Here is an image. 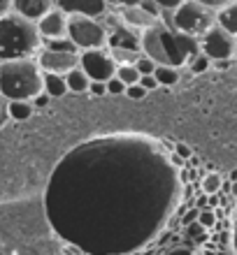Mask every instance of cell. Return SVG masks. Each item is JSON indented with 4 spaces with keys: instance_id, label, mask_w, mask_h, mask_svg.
Wrapping results in <instances>:
<instances>
[{
    "instance_id": "cell-18",
    "label": "cell",
    "mask_w": 237,
    "mask_h": 255,
    "mask_svg": "<svg viewBox=\"0 0 237 255\" xmlns=\"http://www.w3.org/2000/svg\"><path fill=\"white\" fill-rule=\"evenodd\" d=\"M219 26H224L228 33L237 37V0L224 9H219Z\"/></svg>"
},
{
    "instance_id": "cell-16",
    "label": "cell",
    "mask_w": 237,
    "mask_h": 255,
    "mask_svg": "<svg viewBox=\"0 0 237 255\" xmlns=\"http://www.w3.org/2000/svg\"><path fill=\"white\" fill-rule=\"evenodd\" d=\"M65 84H68V91H72V93H88L91 79H88V74L81 67H75V70H70L65 74Z\"/></svg>"
},
{
    "instance_id": "cell-29",
    "label": "cell",
    "mask_w": 237,
    "mask_h": 255,
    "mask_svg": "<svg viewBox=\"0 0 237 255\" xmlns=\"http://www.w3.org/2000/svg\"><path fill=\"white\" fill-rule=\"evenodd\" d=\"M88 93L93 95V98L107 95V81H91V86H88Z\"/></svg>"
},
{
    "instance_id": "cell-20",
    "label": "cell",
    "mask_w": 237,
    "mask_h": 255,
    "mask_svg": "<svg viewBox=\"0 0 237 255\" xmlns=\"http://www.w3.org/2000/svg\"><path fill=\"white\" fill-rule=\"evenodd\" d=\"M109 54L116 61V65H135L137 58L142 56L140 49H126V47H109Z\"/></svg>"
},
{
    "instance_id": "cell-26",
    "label": "cell",
    "mask_w": 237,
    "mask_h": 255,
    "mask_svg": "<svg viewBox=\"0 0 237 255\" xmlns=\"http://www.w3.org/2000/svg\"><path fill=\"white\" fill-rule=\"evenodd\" d=\"M210 58H207V56L203 54V51H200V54L196 56V58H193V61L189 63V67H191V72H205V70H207V67H210Z\"/></svg>"
},
{
    "instance_id": "cell-31",
    "label": "cell",
    "mask_w": 237,
    "mask_h": 255,
    "mask_svg": "<svg viewBox=\"0 0 237 255\" xmlns=\"http://www.w3.org/2000/svg\"><path fill=\"white\" fill-rule=\"evenodd\" d=\"M175 153L179 155L182 160H189L191 155H193V151H191L189 144H182V141H179V144H175Z\"/></svg>"
},
{
    "instance_id": "cell-2",
    "label": "cell",
    "mask_w": 237,
    "mask_h": 255,
    "mask_svg": "<svg viewBox=\"0 0 237 255\" xmlns=\"http://www.w3.org/2000/svg\"><path fill=\"white\" fill-rule=\"evenodd\" d=\"M142 54L158 63V65H189L200 54V40L179 33L170 23H156L149 30H142Z\"/></svg>"
},
{
    "instance_id": "cell-30",
    "label": "cell",
    "mask_w": 237,
    "mask_h": 255,
    "mask_svg": "<svg viewBox=\"0 0 237 255\" xmlns=\"http://www.w3.org/2000/svg\"><path fill=\"white\" fill-rule=\"evenodd\" d=\"M158 7H161L163 12H172V9H177V7L182 5L184 0H154Z\"/></svg>"
},
{
    "instance_id": "cell-36",
    "label": "cell",
    "mask_w": 237,
    "mask_h": 255,
    "mask_svg": "<svg viewBox=\"0 0 237 255\" xmlns=\"http://www.w3.org/2000/svg\"><path fill=\"white\" fill-rule=\"evenodd\" d=\"M7 12H12V0H0V16Z\"/></svg>"
},
{
    "instance_id": "cell-34",
    "label": "cell",
    "mask_w": 237,
    "mask_h": 255,
    "mask_svg": "<svg viewBox=\"0 0 237 255\" xmlns=\"http://www.w3.org/2000/svg\"><path fill=\"white\" fill-rule=\"evenodd\" d=\"M212 223H214V214H212V211H203V214H200V225H207V228H210Z\"/></svg>"
},
{
    "instance_id": "cell-25",
    "label": "cell",
    "mask_w": 237,
    "mask_h": 255,
    "mask_svg": "<svg viewBox=\"0 0 237 255\" xmlns=\"http://www.w3.org/2000/svg\"><path fill=\"white\" fill-rule=\"evenodd\" d=\"M123 95H128L130 100H142V98H147V95H149V91H147V88H144L142 84L137 81V84H130V86H126V93H123Z\"/></svg>"
},
{
    "instance_id": "cell-32",
    "label": "cell",
    "mask_w": 237,
    "mask_h": 255,
    "mask_svg": "<svg viewBox=\"0 0 237 255\" xmlns=\"http://www.w3.org/2000/svg\"><path fill=\"white\" fill-rule=\"evenodd\" d=\"M140 84H142L147 91H154V88H158V81H156V77H154V74H142V77H140Z\"/></svg>"
},
{
    "instance_id": "cell-23",
    "label": "cell",
    "mask_w": 237,
    "mask_h": 255,
    "mask_svg": "<svg viewBox=\"0 0 237 255\" xmlns=\"http://www.w3.org/2000/svg\"><path fill=\"white\" fill-rule=\"evenodd\" d=\"M42 47H49V49H58V51H79L77 44L70 37H61V40H49V42H42Z\"/></svg>"
},
{
    "instance_id": "cell-33",
    "label": "cell",
    "mask_w": 237,
    "mask_h": 255,
    "mask_svg": "<svg viewBox=\"0 0 237 255\" xmlns=\"http://www.w3.org/2000/svg\"><path fill=\"white\" fill-rule=\"evenodd\" d=\"M140 5H142L144 9H147V12H151V14H154V16H161V19H163V9L156 5V2H154V0H142Z\"/></svg>"
},
{
    "instance_id": "cell-9",
    "label": "cell",
    "mask_w": 237,
    "mask_h": 255,
    "mask_svg": "<svg viewBox=\"0 0 237 255\" xmlns=\"http://www.w3.org/2000/svg\"><path fill=\"white\" fill-rule=\"evenodd\" d=\"M102 21L107 26V47H126V49L142 47V33L130 28L116 12H107L102 16Z\"/></svg>"
},
{
    "instance_id": "cell-12",
    "label": "cell",
    "mask_w": 237,
    "mask_h": 255,
    "mask_svg": "<svg viewBox=\"0 0 237 255\" xmlns=\"http://www.w3.org/2000/svg\"><path fill=\"white\" fill-rule=\"evenodd\" d=\"M68 26H70V16L58 7H54L51 12H47L37 21V30L42 35V42L68 37Z\"/></svg>"
},
{
    "instance_id": "cell-11",
    "label": "cell",
    "mask_w": 237,
    "mask_h": 255,
    "mask_svg": "<svg viewBox=\"0 0 237 255\" xmlns=\"http://www.w3.org/2000/svg\"><path fill=\"white\" fill-rule=\"evenodd\" d=\"M54 7L63 9L68 16H93V19H102L109 12L107 0H54Z\"/></svg>"
},
{
    "instance_id": "cell-8",
    "label": "cell",
    "mask_w": 237,
    "mask_h": 255,
    "mask_svg": "<svg viewBox=\"0 0 237 255\" xmlns=\"http://www.w3.org/2000/svg\"><path fill=\"white\" fill-rule=\"evenodd\" d=\"M79 67L88 74L91 81H107L116 74V61L109 49H88L79 51Z\"/></svg>"
},
{
    "instance_id": "cell-19",
    "label": "cell",
    "mask_w": 237,
    "mask_h": 255,
    "mask_svg": "<svg viewBox=\"0 0 237 255\" xmlns=\"http://www.w3.org/2000/svg\"><path fill=\"white\" fill-rule=\"evenodd\" d=\"M154 77H156L158 86H175L182 74H179V67H175V65H156Z\"/></svg>"
},
{
    "instance_id": "cell-3",
    "label": "cell",
    "mask_w": 237,
    "mask_h": 255,
    "mask_svg": "<svg viewBox=\"0 0 237 255\" xmlns=\"http://www.w3.org/2000/svg\"><path fill=\"white\" fill-rule=\"evenodd\" d=\"M44 93V72L35 56L0 61V95L5 100H30Z\"/></svg>"
},
{
    "instance_id": "cell-17",
    "label": "cell",
    "mask_w": 237,
    "mask_h": 255,
    "mask_svg": "<svg viewBox=\"0 0 237 255\" xmlns=\"http://www.w3.org/2000/svg\"><path fill=\"white\" fill-rule=\"evenodd\" d=\"M44 93L51 95V98H63V95L68 93L65 77H61V74H47V72H44Z\"/></svg>"
},
{
    "instance_id": "cell-14",
    "label": "cell",
    "mask_w": 237,
    "mask_h": 255,
    "mask_svg": "<svg viewBox=\"0 0 237 255\" xmlns=\"http://www.w3.org/2000/svg\"><path fill=\"white\" fill-rule=\"evenodd\" d=\"M51 9H54V0H12V12L21 14L35 23Z\"/></svg>"
},
{
    "instance_id": "cell-38",
    "label": "cell",
    "mask_w": 237,
    "mask_h": 255,
    "mask_svg": "<svg viewBox=\"0 0 237 255\" xmlns=\"http://www.w3.org/2000/svg\"><path fill=\"white\" fill-rule=\"evenodd\" d=\"M0 255H7V253H5V251H0Z\"/></svg>"
},
{
    "instance_id": "cell-40",
    "label": "cell",
    "mask_w": 237,
    "mask_h": 255,
    "mask_svg": "<svg viewBox=\"0 0 237 255\" xmlns=\"http://www.w3.org/2000/svg\"><path fill=\"white\" fill-rule=\"evenodd\" d=\"M235 56H237V54H235Z\"/></svg>"
},
{
    "instance_id": "cell-22",
    "label": "cell",
    "mask_w": 237,
    "mask_h": 255,
    "mask_svg": "<svg viewBox=\"0 0 237 255\" xmlns=\"http://www.w3.org/2000/svg\"><path fill=\"white\" fill-rule=\"evenodd\" d=\"M224 186V176L219 174V172H210V174H205L203 179V190L207 195H217Z\"/></svg>"
},
{
    "instance_id": "cell-37",
    "label": "cell",
    "mask_w": 237,
    "mask_h": 255,
    "mask_svg": "<svg viewBox=\"0 0 237 255\" xmlns=\"http://www.w3.org/2000/svg\"><path fill=\"white\" fill-rule=\"evenodd\" d=\"M142 0H112V5L116 7H123V5H140Z\"/></svg>"
},
{
    "instance_id": "cell-1",
    "label": "cell",
    "mask_w": 237,
    "mask_h": 255,
    "mask_svg": "<svg viewBox=\"0 0 237 255\" xmlns=\"http://www.w3.org/2000/svg\"><path fill=\"white\" fill-rule=\"evenodd\" d=\"M177 193L172 158L142 137H112L77 146L47 186L56 228L88 211L93 223H130L147 235L165 218Z\"/></svg>"
},
{
    "instance_id": "cell-15",
    "label": "cell",
    "mask_w": 237,
    "mask_h": 255,
    "mask_svg": "<svg viewBox=\"0 0 237 255\" xmlns=\"http://www.w3.org/2000/svg\"><path fill=\"white\" fill-rule=\"evenodd\" d=\"M35 112V105L30 100H7V116L12 121H28Z\"/></svg>"
},
{
    "instance_id": "cell-4",
    "label": "cell",
    "mask_w": 237,
    "mask_h": 255,
    "mask_svg": "<svg viewBox=\"0 0 237 255\" xmlns=\"http://www.w3.org/2000/svg\"><path fill=\"white\" fill-rule=\"evenodd\" d=\"M42 49V35L37 23L16 12L0 16V61L28 58Z\"/></svg>"
},
{
    "instance_id": "cell-7",
    "label": "cell",
    "mask_w": 237,
    "mask_h": 255,
    "mask_svg": "<svg viewBox=\"0 0 237 255\" xmlns=\"http://www.w3.org/2000/svg\"><path fill=\"white\" fill-rule=\"evenodd\" d=\"M200 51H203L210 61H231L237 54V37L228 33L224 26H212L207 33L200 37Z\"/></svg>"
},
{
    "instance_id": "cell-27",
    "label": "cell",
    "mask_w": 237,
    "mask_h": 255,
    "mask_svg": "<svg viewBox=\"0 0 237 255\" xmlns=\"http://www.w3.org/2000/svg\"><path fill=\"white\" fill-rule=\"evenodd\" d=\"M123 93H126V84L119 77L107 79V95H123Z\"/></svg>"
},
{
    "instance_id": "cell-24",
    "label": "cell",
    "mask_w": 237,
    "mask_h": 255,
    "mask_svg": "<svg viewBox=\"0 0 237 255\" xmlns=\"http://www.w3.org/2000/svg\"><path fill=\"white\" fill-rule=\"evenodd\" d=\"M156 65H158V63L154 61V58H149L147 54H142L140 58H137V63H135V67H137V72H140V74H154Z\"/></svg>"
},
{
    "instance_id": "cell-28",
    "label": "cell",
    "mask_w": 237,
    "mask_h": 255,
    "mask_svg": "<svg viewBox=\"0 0 237 255\" xmlns=\"http://www.w3.org/2000/svg\"><path fill=\"white\" fill-rule=\"evenodd\" d=\"M196 2H200V5H205V7H210V9H214V12H219V9L228 7L231 2H235V0H196Z\"/></svg>"
},
{
    "instance_id": "cell-5",
    "label": "cell",
    "mask_w": 237,
    "mask_h": 255,
    "mask_svg": "<svg viewBox=\"0 0 237 255\" xmlns=\"http://www.w3.org/2000/svg\"><path fill=\"white\" fill-rule=\"evenodd\" d=\"M219 23V12L200 5L196 0H184L182 5L170 12V26L191 37H203L212 26Z\"/></svg>"
},
{
    "instance_id": "cell-21",
    "label": "cell",
    "mask_w": 237,
    "mask_h": 255,
    "mask_svg": "<svg viewBox=\"0 0 237 255\" xmlns=\"http://www.w3.org/2000/svg\"><path fill=\"white\" fill-rule=\"evenodd\" d=\"M114 77H119L126 86H130V84H137L142 74L137 72L135 65H116V74H114Z\"/></svg>"
},
{
    "instance_id": "cell-35",
    "label": "cell",
    "mask_w": 237,
    "mask_h": 255,
    "mask_svg": "<svg viewBox=\"0 0 237 255\" xmlns=\"http://www.w3.org/2000/svg\"><path fill=\"white\" fill-rule=\"evenodd\" d=\"M49 100H51V95H47V93H40V95H37V98H35V100H33V105H35V107H44V105H47Z\"/></svg>"
},
{
    "instance_id": "cell-13",
    "label": "cell",
    "mask_w": 237,
    "mask_h": 255,
    "mask_svg": "<svg viewBox=\"0 0 237 255\" xmlns=\"http://www.w3.org/2000/svg\"><path fill=\"white\" fill-rule=\"evenodd\" d=\"M116 14L121 16L130 28L135 30H149L154 28L156 23H161V16H154L151 12H147L142 5H123V7H116Z\"/></svg>"
},
{
    "instance_id": "cell-6",
    "label": "cell",
    "mask_w": 237,
    "mask_h": 255,
    "mask_svg": "<svg viewBox=\"0 0 237 255\" xmlns=\"http://www.w3.org/2000/svg\"><path fill=\"white\" fill-rule=\"evenodd\" d=\"M68 37L77 44L79 51L107 47V26L102 19L93 16H70Z\"/></svg>"
},
{
    "instance_id": "cell-10",
    "label": "cell",
    "mask_w": 237,
    "mask_h": 255,
    "mask_svg": "<svg viewBox=\"0 0 237 255\" xmlns=\"http://www.w3.org/2000/svg\"><path fill=\"white\" fill-rule=\"evenodd\" d=\"M37 65L42 67V72L47 74H65L70 70L79 67V51H58V49H49V47H42L37 54Z\"/></svg>"
},
{
    "instance_id": "cell-39",
    "label": "cell",
    "mask_w": 237,
    "mask_h": 255,
    "mask_svg": "<svg viewBox=\"0 0 237 255\" xmlns=\"http://www.w3.org/2000/svg\"><path fill=\"white\" fill-rule=\"evenodd\" d=\"M0 98H2V95H0Z\"/></svg>"
}]
</instances>
